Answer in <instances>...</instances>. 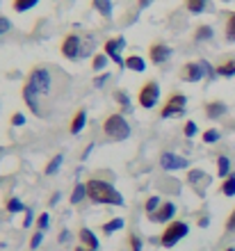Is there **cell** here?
<instances>
[{"label": "cell", "instance_id": "6da1fadb", "mask_svg": "<svg viewBox=\"0 0 235 251\" xmlns=\"http://www.w3.org/2000/svg\"><path fill=\"white\" fill-rule=\"evenodd\" d=\"M57 78H62V73H55L51 69V66L46 64H37L30 69V73H27V82L23 85V89H21V96H23V100H26L27 110L32 114H37V117H51V94L55 92V82H57Z\"/></svg>", "mask_w": 235, "mask_h": 251}, {"label": "cell", "instance_id": "7a4b0ae2", "mask_svg": "<svg viewBox=\"0 0 235 251\" xmlns=\"http://www.w3.org/2000/svg\"><path fill=\"white\" fill-rule=\"evenodd\" d=\"M87 187V199L92 203H105V205H124V197L114 185H110L107 180L101 178H89L85 183Z\"/></svg>", "mask_w": 235, "mask_h": 251}, {"label": "cell", "instance_id": "3957f363", "mask_svg": "<svg viewBox=\"0 0 235 251\" xmlns=\"http://www.w3.org/2000/svg\"><path fill=\"white\" fill-rule=\"evenodd\" d=\"M103 132L105 139H110V142H124V139L131 137V126H128L124 114L114 112L103 121Z\"/></svg>", "mask_w": 235, "mask_h": 251}, {"label": "cell", "instance_id": "277c9868", "mask_svg": "<svg viewBox=\"0 0 235 251\" xmlns=\"http://www.w3.org/2000/svg\"><path fill=\"white\" fill-rule=\"evenodd\" d=\"M189 233V226L187 222H181V219H174V222H169V224L164 226L162 235H160V245L164 247V249H171V247H176L181 240L185 238Z\"/></svg>", "mask_w": 235, "mask_h": 251}, {"label": "cell", "instance_id": "5b68a950", "mask_svg": "<svg viewBox=\"0 0 235 251\" xmlns=\"http://www.w3.org/2000/svg\"><path fill=\"white\" fill-rule=\"evenodd\" d=\"M185 105H187V96L183 92H171L164 100V105L160 107V119H178L185 114Z\"/></svg>", "mask_w": 235, "mask_h": 251}, {"label": "cell", "instance_id": "8992f818", "mask_svg": "<svg viewBox=\"0 0 235 251\" xmlns=\"http://www.w3.org/2000/svg\"><path fill=\"white\" fill-rule=\"evenodd\" d=\"M157 100H160V85H157L156 80H146L137 92L139 107H144V110H153V107L157 105Z\"/></svg>", "mask_w": 235, "mask_h": 251}, {"label": "cell", "instance_id": "52a82bcc", "mask_svg": "<svg viewBox=\"0 0 235 251\" xmlns=\"http://www.w3.org/2000/svg\"><path fill=\"white\" fill-rule=\"evenodd\" d=\"M59 53L66 60H78L82 55H87V48H82V39L76 32H69L59 44Z\"/></svg>", "mask_w": 235, "mask_h": 251}, {"label": "cell", "instance_id": "ba28073f", "mask_svg": "<svg viewBox=\"0 0 235 251\" xmlns=\"http://www.w3.org/2000/svg\"><path fill=\"white\" fill-rule=\"evenodd\" d=\"M126 48V39L121 37V34H117V37H110V39L103 41V53L110 57V60H114L121 69H126V57H121V50Z\"/></svg>", "mask_w": 235, "mask_h": 251}, {"label": "cell", "instance_id": "9c48e42d", "mask_svg": "<svg viewBox=\"0 0 235 251\" xmlns=\"http://www.w3.org/2000/svg\"><path fill=\"white\" fill-rule=\"evenodd\" d=\"M171 55H174V50L167 44H162V41H156V44L149 46V60H151V64H156V66L164 64Z\"/></svg>", "mask_w": 235, "mask_h": 251}, {"label": "cell", "instance_id": "30bf717a", "mask_svg": "<svg viewBox=\"0 0 235 251\" xmlns=\"http://www.w3.org/2000/svg\"><path fill=\"white\" fill-rule=\"evenodd\" d=\"M203 75H206V71H203L201 62H187L181 66V73H178V78L183 82H199Z\"/></svg>", "mask_w": 235, "mask_h": 251}, {"label": "cell", "instance_id": "8fae6325", "mask_svg": "<svg viewBox=\"0 0 235 251\" xmlns=\"http://www.w3.org/2000/svg\"><path fill=\"white\" fill-rule=\"evenodd\" d=\"M160 167H162L164 172H178V169H187V160L176 155V153L164 151V153H160Z\"/></svg>", "mask_w": 235, "mask_h": 251}, {"label": "cell", "instance_id": "7c38bea8", "mask_svg": "<svg viewBox=\"0 0 235 251\" xmlns=\"http://www.w3.org/2000/svg\"><path fill=\"white\" fill-rule=\"evenodd\" d=\"M174 217H176V203H171V201H162L160 208L151 215V219L157 224H169V222H174Z\"/></svg>", "mask_w": 235, "mask_h": 251}, {"label": "cell", "instance_id": "4fadbf2b", "mask_svg": "<svg viewBox=\"0 0 235 251\" xmlns=\"http://www.w3.org/2000/svg\"><path fill=\"white\" fill-rule=\"evenodd\" d=\"M187 183L201 192V187L210 185V176L203 172V169H189V172H187Z\"/></svg>", "mask_w": 235, "mask_h": 251}, {"label": "cell", "instance_id": "5bb4252c", "mask_svg": "<svg viewBox=\"0 0 235 251\" xmlns=\"http://www.w3.org/2000/svg\"><path fill=\"white\" fill-rule=\"evenodd\" d=\"M85 126H87V110L80 107V110L73 112L71 124H69V132H71V135H78V132L85 130Z\"/></svg>", "mask_w": 235, "mask_h": 251}, {"label": "cell", "instance_id": "9a60e30c", "mask_svg": "<svg viewBox=\"0 0 235 251\" xmlns=\"http://www.w3.org/2000/svg\"><path fill=\"white\" fill-rule=\"evenodd\" d=\"M203 112H206L208 119H222L224 114H226V105H224L222 100H208L203 105Z\"/></svg>", "mask_w": 235, "mask_h": 251}, {"label": "cell", "instance_id": "2e32d148", "mask_svg": "<svg viewBox=\"0 0 235 251\" xmlns=\"http://www.w3.org/2000/svg\"><path fill=\"white\" fill-rule=\"evenodd\" d=\"M78 240H80V245L82 247H89V249L98 251V238H96V233H94L92 228L82 226V228L78 231Z\"/></svg>", "mask_w": 235, "mask_h": 251}, {"label": "cell", "instance_id": "e0dca14e", "mask_svg": "<svg viewBox=\"0 0 235 251\" xmlns=\"http://www.w3.org/2000/svg\"><path fill=\"white\" fill-rule=\"evenodd\" d=\"M217 78H233L235 75V57H226L215 66Z\"/></svg>", "mask_w": 235, "mask_h": 251}, {"label": "cell", "instance_id": "ac0fdd59", "mask_svg": "<svg viewBox=\"0 0 235 251\" xmlns=\"http://www.w3.org/2000/svg\"><path fill=\"white\" fill-rule=\"evenodd\" d=\"M92 7L96 9L105 21L112 19V12H114V5H112V0H92Z\"/></svg>", "mask_w": 235, "mask_h": 251}, {"label": "cell", "instance_id": "d6986e66", "mask_svg": "<svg viewBox=\"0 0 235 251\" xmlns=\"http://www.w3.org/2000/svg\"><path fill=\"white\" fill-rule=\"evenodd\" d=\"M126 69H128V71H135V73H144L146 71V60L139 57V55H128V57H126Z\"/></svg>", "mask_w": 235, "mask_h": 251}, {"label": "cell", "instance_id": "ffe728a7", "mask_svg": "<svg viewBox=\"0 0 235 251\" xmlns=\"http://www.w3.org/2000/svg\"><path fill=\"white\" fill-rule=\"evenodd\" d=\"M114 100L121 105V114L132 112V100L128 99V92H126V89H117V92H114Z\"/></svg>", "mask_w": 235, "mask_h": 251}, {"label": "cell", "instance_id": "44dd1931", "mask_svg": "<svg viewBox=\"0 0 235 251\" xmlns=\"http://www.w3.org/2000/svg\"><path fill=\"white\" fill-rule=\"evenodd\" d=\"M62 162H64V153H55V155L48 160V165H46V169H44V174H46V176H55V174L59 172Z\"/></svg>", "mask_w": 235, "mask_h": 251}, {"label": "cell", "instance_id": "7402d4cb", "mask_svg": "<svg viewBox=\"0 0 235 251\" xmlns=\"http://www.w3.org/2000/svg\"><path fill=\"white\" fill-rule=\"evenodd\" d=\"M224 37H226V41L235 44V12L226 14V23H224Z\"/></svg>", "mask_w": 235, "mask_h": 251}, {"label": "cell", "instance_id": "603a6c76", "mask_svg": "<svg viewBox=\"0 0 235 251\" xmlns=\"http://www.w3.org/2000/svg\"><path fill=\"white\" fill-rule=\"evenodd\" d=\"M185 7L189 14H203L210 7V0H185Z\"/></svg>", "mask_w": 235, "mask_h": 251}, {"label": "cell", "instance_id": "cb8c5ba5", "mask_svg": "<svg viewBox=\"0 0 235 251\" xmlns=\"http://www.w3.org/2000/svg\"><path fill=\"white\" fill-rule=\"evenodd\" d=\"M217 176L222 180L231 176V160L226 158V155H219V158H217Z\"/></svg>", "mask_w": 235, "mask_h": 251}, {"label": "cell", "instance_id": "d4e9b609", "mask_svg": "<svg viewBox=\"0 0 235 251\" xmlns=\"http://www.w3.org/2000/svg\"><path fill=\"white\" fill-rule=\"evenodd\" d=\"M39 5V0H12V9L16 14H23V12H30L32 7Z\"/></svg>", "mask_w": 235, "mask_h": 251}, {"label": "cell", "instance_id": "484cf974", "mask_svg": "<svg viewBox=\"0 0 235 251\" xmlns=\"http://www.w3.org/2000/svg\"><path fill=\"white\" fill-rule=\"evenodd\" d=\"M85 197H87L85 183H76V187H73V192H71V197H69V203H71V205H78Z\"/></svg>", "mask_w": 235, "mask_h": 251}, {"label": "cell", "instance_id": "4316f807", "mask_svg": "<svg viewBox=\"0 0 235 251\" xmlns=\"http://www.w3.org/2000/svg\"><path fill=\"white\" fill-rule=\"evenodd\" d=\"M26 208H27V205H23V201H21V199H16V197H9L5 201V210L12 212V215H16V212H26Z\"/></svg>", "mask_w": 235, "mask_h": 251}, {"label": "cell", "instance_id": "83f0119b", "mask_svg": "<svg viewBox=\"0 0 235 251\" xmlns=\"http://www.w3.org/2000/svg\"><path fill=\"white\" fill-rule=\"evenodd\" d=\"M219 194H224V197H235V174H231L229 178H224V180H222Z\"/></svg>", "mask_w": 235, "mask_h": 251}, {"label": "cell", "instance_id": "f1b7e54d", "mask_svg": "<svg viewBox=\"0 0 235 251\" xmlns=\"http://www.w3.org/2000/svg\"><path fill=\"white\" fill-rule=\"evenodd\" d=\"M124 228V219L121 217H114V219H110V222H105L103 224V233L105 235H112L114 231H121Z\"/></svg>", "mask_w": 235, "mask_h": 251}, {"label": "cell", "instance_id": "f546056e", "mask_svg": "<svg viewBox=\"0 0 235 251\" xmlns=\"http://www.w3.org/2000/svg\"><path fill=\"white\" fill-rule=\"evenodd\" d=\"M201 139H203V144H215V142L222 139V132L217 130V128H208V130H203Z\"/></svg>", "mask_w": 235, "mask_h": 251}, {"label": "cell", "instance_id": "4dcf8cb0", "mask_svg": "<svg viewBox=\"0 0 235 251\" xmlns=\"http://www.w3.org/2000/svg\"><path fill=\"white\" fill-rule=\"evenodd\" d=\"M212 27L210 25H199L196 27V32H194V41H208V39H212Z\"/></svg>", "mask_w": 235, "mask_h": 251}, {"label": "cell", "instance_id": "1f68e13d", "mask_svg": "<svg viewBox=\"0 0 235 251\" xmlns=\"http://www.w3.org/2000/svg\"><path fill=\"white\" fill-rule=\"evenodd\" d=\"M160 203H162V201H160V197H149V199H146V201H144V212H146V217H151V215L160 208Z\"/></svg>", "mask_w": 235, "mask_h": 251}, {"label": "cell", "instance_id": "d6a6232c", "mask_svg": "<svg viewBox=\"0 0 235 251\" xmlns=\"http://www.w3.org/2000/svg\"><path fill=\"white\" fill-rule=\"evenodd\" d=\"M107 60H110V57H107L105 53H96V55L92 57V69H94V71H101V69H105Z\"/></svg>", "mask_w": 235, "mask_h": 251}, {"label": "cell", "instance_id": "836d02e7", "mask_svg": "<svg viewBox=\"0 0 235 251\" xmlns=\"http://www.w3.org/2000/svg\"><path fill=\"white\" fill-rule=\"evenodd\" d=\"M48 222H51V215H48V212H41L39 217H37V222H34V224H37V231H46L48 226Z\"/></svg>", "mask_w": 235, "mask_h": 251}, {"label": "cell", "instance_id": "e575fe53", "mask_svg": "<svg viewBox=\"0 0 235 251\" xmlns=\"http://www.w3.org/2000/svg\"><path fill=\"white\" fill-rule=\"evenodd\" d=\"M41 242H44V231H34L32 233V238H30V249H39Z\"/></svg>", "mask_w": 235, "mask_h": 251}, {"label": "cell", "instance_id": "d590c367", "mask_svg": "<svg viewBox=\"0 0 235 251\" xmlns=\"http://www.w3.org/2000/svg\"><path fill=\"white\" fill-rule=\"evenodd\" d=\"M128 245H131V251H142V247H144L137 233H131V235H128Z\"/></svg>", "mask_w": 235, "mask_h": 251}, {"label": "cell", "instance_id": "8d00e7d4", "mask_svg": "<svg viewBox=\"0 0 235 251\" xmlns=\"http://www.w3.org/2000/svg\"><path fill=\"white\" fill-rule=\"evenodd\" d=\"M7 32H12V21L7 16H0V37H5Z\"/></svg>", "mask_w": 235, "mask_h": 251}, {"label": "cell", "instance_id": "74e56055", "mask_svg": "<svg viewBox=\"0 0 235 251\" xmlns=\"http://www.w3.org/2000/svg\"><path fill=\"white\" fill-rule=\"evenodd\" d=\"M224 231H226V233H235V208L231 210L229 217H226V226H224Z\"/></svg>", "mask_w": 235, "mask_h": 251}, {"label": "cell", "instance_id": "f35d334b", "mask_svg": "<svg viewBox=\"0 0 235 251\" xmlns=\"http://www.w3.org/2000/svg\"><path fill=\"white\" fill-rule=\"evenodd\" d=\"M196 130H199V128H196L194 121H187V124L183 126V132H185V137H187V139H189V137H194Z\"/></svg>", "mask_w": 235, "mask_h": 251}, {"label": "cell", "instance_id": "ab89813d", "mask_svg": "<svg viewBox=\"0 0 235 251\" xmlns=\"http://www.w3.org/2000/svg\"><path fill=\"white\" fill-rule=\"evenodd\" d=\"M9 124L16 128V126H26V114L23 112H14L12 114V119H9Z\"/></svg>", "mask_w": 235, "mask_h": 251}, {"label": "cell", "instance_id": "60d3db41", "mask_svg": "<svg viewBox=\"0 0 235 251\" xmlns=\"http://www.w3.org/2000/svg\"><path fill=\"white\" fill-rule=\"evenodd\" d=\"M110 78H112L110 73H103V75H98V78H94V87H96V89H101V87H103Z\"/></svg>", "mask_w": 235, "mask_h": 251}, {"label": "cell", "instance_id": "b9f144b4", "mask_svg": "<svg viewBox=\"0 0 235 251\" xmlns=\"http://www.w3.org/2000/svg\"><path fill=\"white\" fill-rule=\"evenodd\" d=\"M30 222H32V210L26 208V222H23V226H30Z\"/></svg>", "mask_w": 235, "mask_h": 251}, {"label": "cell", "instance_id": "7bdbcfd3", "mask_svg": "<svg viewBox=\"0 0 235 251\" xmlns=\"http://www.w3.org/2000/svg\"><path fill=\"white\" fill-rule=\"evenodd\" d=\"M66 238H69V231H62V233L57 235V242H62V245H64V240H66Z\"/></svg>", "mask_w": 235, "mask_h": 251}, {"label": "cell", "instance_id": "ee69618b", "mask_svg": "<svg viewBox=\"0 0 235 251\" xmlns=\"http://www.w3.org/2000/svg\"><path fill=\"white\" fill-rule=\"evenodd\" d=\"M208 222H210L208 217H201V219H199V226H201V228H206V226H208Z\"/></svg>", "mask_w": 235, "mask_h": 251}, {"label": "cell", "instance_id": "f6af8a7d", "mask_svg": "<svg viewBox=\"0 0 235 251\" xmlns=\"http://www.w3.org/2000/svg\"><path fill=\"white\" fill-rule=\"evenodd\" d=\"M73 251H94V249H89V247H82V245H78V247H76V249H73Z\"/></svg>", "mask_w": 235, "mask_h": 251}, {"label": "cell", "instance_id": "bcb514c9", "mask_svg": "<svg viewBox=\"0 0 235 251\" xmlns=\"http://www.w3.org/2000/svg\"><path fill=\"white\" fill-rule=\"evenodd\" d=\"M149 2H151V0H139V7H146Z\"/></svg>", "mask_w": 235, "mask_h": 251}, {"label": "cell", "instance_id": "7dc6e473", "mask_svg": "<svg viewBox=\"0 0 235 251\" xmlns=\"http://www.w3.org/2000/svg\"><path fill=\"white\" fill-rule=\"evenodd\" d=\"M224 251H235V247H229V249H224Z\"/></svg>", "mask_w": 235, "mask_h": 251}]
</instances>
